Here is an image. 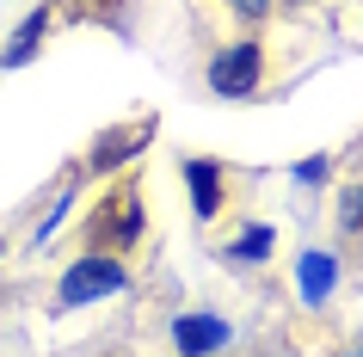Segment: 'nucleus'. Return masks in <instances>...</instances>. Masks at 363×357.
<instances>
[{
  "instance_id": "obj_1",
  "label": "nucleus",
  "mask_w": 363,
  "mask_h": 357,
  "mask_svg": "<svg viewBox=\"0 0 363 357\" xmlns=\"http://www.w3.org/2000/svg\"><path fill=\"white\" fill-rule=\"evenodd\" d=\"M142 228H148V209H142V172H117L111 191L99 197V209L86 216V228H80V246H86V253H123V246L142 241Z\"/></svg>"
},
{
  "instance_id": "obj_2",
  "label": "nucleus",
  "mask_w": 363,
  "mask_h": 357,
  "mask_svg": "<svg viewBox=\"0 0 363 357\" xmlns=\"http://www.w3.org/2000/svg\"><path fill=\"white\" fill-rule=\"evenodd\" d=\"M203 80H210V93L216 99H252L259 93V80H265V50L252 38H240V43H228V50H216L210 56V68H203Z\"/></svg>"
},
{
  "instance_id": "obj_3",
  "label": "nucleus",
  "mask_w": 363,
  "mask_h": 357,
  "mask_svg": "<svg viewBox=\"0 0 363 357\" xmlns=\"http://www.w3.org/2000/svg\"><path fill=\"white\" fill-rule=\"evenodd\" d=\"M154 136H160V123H154V117H142V123H117V130H105L93 148H86L80 172H86V179H105V172H130Z\"/></svg>"
},
{
  "instance_id": "obj_4",
  "label": "nucleus",
  "mask_w": 363,
  "mask_h": 357,
  "mask_svg": "<svg viewBox=\"0 0 363 357\" xmlns=\"http://www.w3.org/2000/svg\"><path fill=\"white\" fill-rule=\"evenodd\" d=\"M123 283H130V271H123V259H117V253H80V259L62 271V302H68V308H80V302L117 296Z\"/></svg>"
},
{
  "instance_id": "obj_5",
  "label": "nucleus",
  "mask_w": 363,
  "mask_h": 357,
  "mask_svg": "<svg viewBox=\"0 0 363 357\" xmlns=\"http://www.w3.org/2000/svg\"><path fill=\"white\" fill-rule=\"evenodd\" d=\"M179 179H185V191H191L197 222H210L216 209H222V197H228V172H222V160H203V154H191V160L179 167Z\"/></svg>"
},
{
  "instance_id": "obj_6",
  "label": "nucleus",
  "mask_w": 363,
  "mask_h": 357,
  "mask_svg": "<svg viewBox=\"0 0 363 357\" xmlns=\"http://www.w3.org/2000/svg\"><path fill=\"white\" fill-rule=\"evenodd\" d=\"M228 339L234 333H228V320H222V314H179V326H172L179 357H216Z\"/></svg>"
},
{
  "instance_id": "obj_7",
  "label": "nucleus",
  "mask_w": 363,
  "mask_h": 357,
  "mask_svg": "<svg viewBox=\"0 0 363 357\" xmlns=\"http://www.w3.org/2000/svg\"><path fill=\"white\" fill-rule=\"evenodd\" d=\"M296 283H302L308 302H326L333 290H339V259H333L326 246H308L302 259H296Z\"/></svg>"
},
{
  "instance_id": "obj_8",
  "label": "nucleus",
  "mask_w": 363,
  "mask_h": 357,
  "mask_svg": "<svg viewBox=\"0 0 363 357\" xmlns=\"http://www.w3.org/2000/svg\"><path fill=\"white\" fill-rule=\"evenodd\" d=\"M43 31H50V6H38V13H25V19H19V31H13V38H6V50H0V68H25V62L38 56Z\"/></svg>"
},
{
  "instance_id": "obj_9",
  "label": "nucleus",
  "mask_w": 363,
  "mask_h": 357,
  "mask_svg": "<svg viewBox=\"0 0 363 357\" xmlns=\"http://www.w3.org/2000/svg\"><path fill=\"white\" fill-rule=\"evenodd\" d=\"M271 246H277V234H271L265 222H252V228H240V234L228 241V259H240V265H259V259L271 253Z\"/></svg>"
},
{
  "instance_id": "obj_10",
  "label": "nucleus",
  "mask_w": 363,
  "mask_h": 357,
  "mask_svg": "<svg viewBox=\"0 0 363 357\" xmlns=\"http://www.w3.org/2000/svg\"><path fill=\"white\" fill-rule=\"evenodd\" d=\"M339 228H345V234H357V228H363V185H345L339 191Z\"/></svg>"
},
{
  "instance_id": "obj_11",
  "label": "nucleus",
  "mask_w": 363,
  "mask_h": 357,
  "mask_svg": "<svg viewBox=\"0 0 363 357\" xmlns=\"http://www.w3.org/2000/svg\"><path fill=\"white\" fill-rule=\"evenodd\" d=\"M326 179H333V160H326V154L296 160V185H326Z\"/></svg>"
},
{
  "instance_id": "obj_12",
  "label": "nucleus",
  "mask_w": 363,
  "mask_h": 357,
  "mask_svg": "<svg viewBox=\"0 0 363 357\" xmlns=\"http://www.w3.org/2000/svg\"><path fill=\"white\" fill-rule=\"evenodd\" d=\"M0 253H6V241H0Z\"/></svg>"
},
{
  "instance_id": "obj_13",
  "label": "nucleus",
  "mask_w": 363,
  "mask_h": 357,
  "mask_svg": "<svg viewBox=\"0 0 363 357\" xmlns=\"http://www.w3.org/2000/svg\"><path fill=\"white\" fill-rule=\"evenodd\" d=\"M284 6H296V0H284Z\"/></svg>"
},
{
  "instance_id": "obj_14",
  "label": "nucleus",
  "mask_w": 363,
  "mask_h": 357,
  "mask_svg": "<svg viewBox=\"0 0 363 357\" xmlns=\"http://www.w3.org/2000/svg\"><path fill=\"white\" fill-rule=\"evenodd\" d=\"M351 357H363V351H351Z\"/></svg>"
}]
</instances>
